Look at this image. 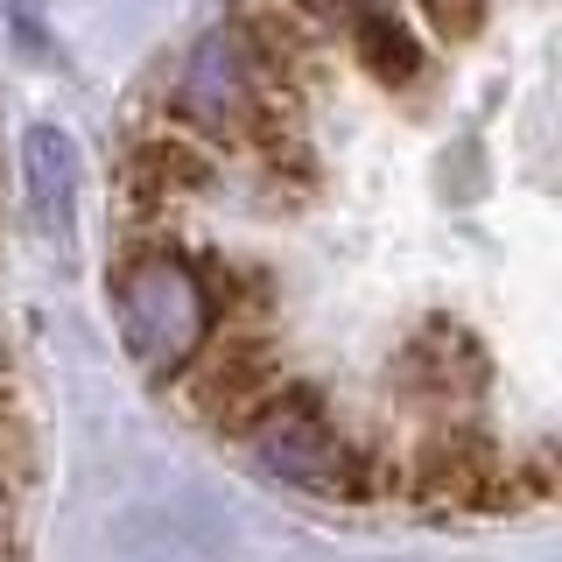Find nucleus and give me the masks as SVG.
<instances>
[{"mask_svg":"<svg viewBox=\"0 0 562 562\" xmlns=\"http://www.w3.org/2000/svg\"><path fill=\"white\" fill-rule=\"evenodd\" d=\"M408 211L429 233L562 239V0H225L140 99L120 246H211Z\"/></svg>","mask_w":562,"mask_h":562,"instance_id":"1","label":"nucleus"}]
</instances>
